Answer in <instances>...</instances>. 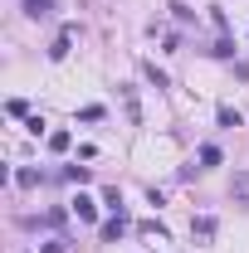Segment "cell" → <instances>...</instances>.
<instances>
[{
  "label": "cell",
  "mask_w": 249,
  "mask_h": 253,
  "mask_svg": "<svg viewBox=\"0 0 249 253\" xmlns=\"http://www.w3.org/2000/svg\"><path fill=\"white\" fill-rule=\"evenodd\" d=\"M220 126H245V117H240L235 107H220Z\"/></svg>",
  "instance_id": "5b68a950"
},
{
  "label": "cell",
  "mask_w": 249,
  "mask_h": 253,
  "mask_svg": "<svg viewBox=\"0 0 249 253\" xmlns=\"http://www.w3.org/2000/svg\"><path fill=\"white\" fill-rule=\"evenodd\" d=\"M44 253H68V249H63V244H44Z\"/></svg>",
  "instance_id": "30bf717a"
},
{
  "label": "cell",
  "mask_w": 249,
  "mask_h": 253,
  "mask_svg": "<svg viewBox=\"0 0 249 253\" xmlns=\"http://www.w3.org/2000/svg\"><path fill=\"white\" fill-rule=\"evenodd\" d=\"M25 10H30V15H49V10H54V0H25Z\"/></svg>",
  "instance_id": "8992f818"
},
{
  "label": "cell",
  "mask_w": 249,
  "mask_h": 253,
  "mask_svg": "<svg viewBox=\"0 0 249 253\" xmlns=\"http://www.w3.org/2000/svg\"><path fill=\"white\" fill-rule=\"evenodd\" d=\"M49 151H68V131H49Z\"/></svg>",
  "instance_id": "52a82bcc"
},
{
  "label": "cell",
  "mask_w": 249,
  "mask_h": 253,
  "mask_svg": "<svg viewBox=\"0 0 249 253\" xmlns=\"http://www.w3.org/2000/svg\"><path fill=\"white\" fill-rule=\"evenodd\" d=\"M73 214H78V219L88 224V219H93V214H98V205H93V200H88V195H78V200H73Z\"/></svg>",
  "instance_id": "7a4b0ae2"
},
{
  "label": "cell",
  "mask_w": 249,
  "mask_h": 253,
  "mask_svg": "<svg viewBox=\"0 0 249 253\" xmlns=\"http://www.w3.org/2000/svg\"><path fill=\"white\" fill-rule=\"evenodd\" d=\"M123 229H127V214H123V210H118V214H113V219L103 224V239H118V234H123Z\"/></svg>",
  "instance_id": "3957f363"
},
{
  "label": "cell",
  "mask_w": 249,
  "mask_h": 253,
  "mask_svg": "<svg viewBox=\"0 0 249 253\" xmlns=\"http://www.w3.org/2000/svg\"><path fill=\"white\" fill-rule=\"evenodd\" d=\"M68 34H73V30H63L59 39L49 44V59H54V63H59V59H68Z\"/></svg>",
  "instance_id": "277c9868"
},
{
  "label": "cell",
  "mask_w": 249,
  "mask_h": 253,
  "mask_svg": "<svg viewBox=\"0 0 249 253\" xmlns=\"http://www.w3.org/2000/svg\"><path fill=\"white\" fill-rule=\"evenodd\" d=\"M200 166H220V146H200Z\"/></svg>",
  "instance_id": "ba28073f"
},
{
  "label": "cell",
  "mask_w": 249,
  "mask_h": 253,
  "mask_svg": "<svg viewBox=\"0 0 249 253\" xmlns=\"http://www.w3.org/2000/svg\"><path fill=\"white\" fill-rule=\"evenodd\" d=\"M235 200H245V205H249V175H240V180H235Z\"/></svg>",
  "instance_id": "9c48e42d"
},
{
  "label": "cell",
  "mask_w": 249,
  "mask_h": 253,
  "mask_svg": "<svg viewBox=\"0 0 249 253\" xmlns=\"http://www.w3.org/2000/svg\"><path fill=\"white\" fill-rule=\"evenodd\" d=\"M190 234H195V239H210V234H215V214H195V219H190Z\"/></svg>",
  "instance_id": "6da1fadb"
}]
</instances>
